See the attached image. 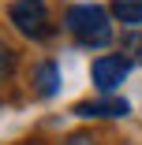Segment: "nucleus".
<instances>
[{"label":"nucleus","mask_w":142,"mask_h":145,"mask_svg":"<svg viewBox=\"0 0 142 145\" xmlns=\"http://www.w3.org/2000/svg\"><path fill=\"white\" fill-rule=\"evenodd\" d=\"M15 71V56L8 45H0V82H8V74Z\"/></svg>","instance_id":"nucleus-7"},{"label":"nucleus","mask_w":142,"mask_h":145,"mask_svg":"<svg viewBox=\"0 0 142 145\" xmlns=\"http://www.w3.org/2000/svg\"><path fill=\"white\" fill-rule=\"evenodd\" d=\"M127 71H131V60H127V56H101L90 74H94V86H97L101 93H112L127 78Z\"/></svg>","instance_id":"nucleus-3"},{"label":"nucleus","mask_w":142,"mask_h":145,"mask_svg":"<svg viewBox=\"0 0 142 145\" xmlns=\"http://www.w3.org/2000/svg\"><path fill=\"white\" fill-rule=\"evenodd\" d=\"M116 22H127L131 30L142 26V0H112V11H108Z\"/></svg>","instance_id":"nucleus-5"},{"label":"nucleus","mask_w":142,"mask_h":145,"mask_svg":"<svg viewBox=\"0 0 142 145\" xmlns=\"http://www.w3.org/2000/svg\"><path fill=\"white\" fill-rule=\"evenodd\" d=\"M64 145H94V138H86V134H71Z\"/></svg>","instance_id":"nucleus-9"},{"label":"nucleus","mask_w":142,"mask_h":145,"mask_svg":"<svg viewBox=\"0 0 142 145\" xmlns=\"http://www.w3.org/2000/svg\"><path fill=\"white\" fill-rule=\"evenodd\" d=\"M8 15L15 22V30L22 37H30V41H41L49 34V8H45V0H11Z\"/></svg>","instance_id":"nucleus-2"},{"label":"nucleus","mask_w":142,"mask_h":145,"mask_svg":"<svg viewBox=\"0 0 142 145\" xmlns=\"http://www.w3.org/2000/svg\"><path fill=\"white\" fill-rule=\"evenodd\" d=\"M67 30L86 48H108L112 45V15L97 4H75V8H67Z\"/></svg>","instance_id":"nucleus-1"},{"label":"nucleus","mask_w":142,"mask_h":145,"mask_svg":"<svg viewBox=\"0 0 142 145\" xmlns=\"http://www.w3.org/2000/svg\"><path fill=\"white\" fill-rule=\"evenodd\" d=\"M124 48L135 56V60H142V34H138V30H127V37H124Z\"/></svg>","instance_id":"nucleus-8"},{"label":"nucleus","mask_w":142,"mask_h":145,"mask_svg":"<svg viewBox=\"0 0 142 145\" xmlns=\"http://www.w3.org/2000/svg\"><path fill=\"white\" fill-rule=\"evenodd\" d=\"M38 97H56L60 93V67H56L52 60H45L41 67H38Z\"/></svg>","instance_id":"nucleus-6"},{"label":"nucleus","mask_w":142,"mask_h":145,"mask_svg":"<svg viewBox=\"0 0 142 145\" xmlns=\"http://www.w3.org/2000/svg\"><path fill=\"white\" fill-rule=\"evenodd\" d=\"M127 112H131V104L120 101V97H101V101H79L75 104V115H82V119H124Z\"/></svg>","instance_id":"nucleus-4"}]
</instances>
